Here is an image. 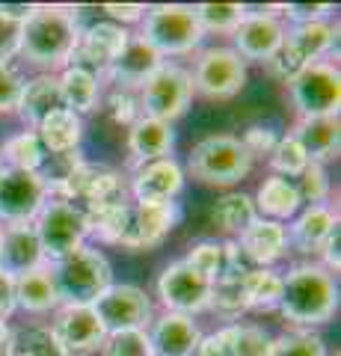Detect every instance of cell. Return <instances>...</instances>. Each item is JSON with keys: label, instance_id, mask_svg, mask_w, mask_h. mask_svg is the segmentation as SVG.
Returning <instances> with one entry per match:
<instances>
[{"label": "cell", "instance_id": "6da1fadb", "mask_svg": "<svg viewBox=\"0 0 341 356\" xmlns=\"http://www.w3.org/2000/svg\"><path fill=\"white\" fill-rule=\"evenodd\" d=\"M78 15L60 6H36L21 24V44L18 54L27 63L39 65L45 72H53L60 65L72 63L81 42Z\"/></svg>", "mask_w": 341, "mask_h": 356}, {"label": "cell", "instance_id": "7a4b0ae2", "mask_svg": "<svg viewBox=\"0 0 341 356\" xmlns=\"http://www.w3.org/2000/svg\"><path fill=\"white\" fill-rule=\"evenodd\" d=\"M338 309V288L333 273L321 264H300L282 276L279 312L300 327L326 324Z\"/></svg>", "mask_w": 341, "mask_h": 356}, {"label": "cell", "instance_id": "3957f363", "mask_svg": "<svg viewBox=\"0 0 341 356\" xmlns=\"http://www.w3.org/2000/svg\"><path fill=\"white\" fill-rule=\"evenodd\" d=\"M48 270L63 306H92L113 285V267L101 252L90 247H81L51 261Z\"/></svg>", "mask_w": 341, "mask_h": 356}, {"label": "cell", "instance_id": "277c9868", "mask_svg": "<svg viewBox=\"0 0 341 356\" xmlns=\"http://www.w3.org/2000/svg\"><path fill=\"white\" fill-rule=\"evenodd\" d=\"M202 27L196 21L193 6H155L142 15V33L140 39L149 42L160 57H181L190 54L193 48H199L202 42Z\"/></svg>", "mask_w": 341, "mask_h": 356}, {"label": "cell", "instance_id": "5b68a950", "mask_svg": "<svg viewBox=\"0 0 341 356\" xmlns=\"http://www.w3.org/2000/svg\"><path fill=\"white\" fill-rule=\"evenodd\" d=\"M335 42H338V27L326 24V21L294 24L291 30H285V39L279 44V51L267 60L270 72L276 74L279 81L291 83L306 65L317 63Z\"/></svg>", "mask_w": 341, "mask_h": 356}, {"label": "cell", "instance_id": "8992f818", "mask_svg": "<svg viewBox=\"0 0 341 356\" xmlns=\"http://www.w3.org/2000/svg\"><path fill=\"white\" fill-rule=\"evenodd\" d=\"M187 170L202 184L228 187L249 175L252 158L244 149V143L235 137H205L193 146L190 158H187Z\"/></svg>", "mask_w": 341, "mask_h": 356}, {"label": "cell", "instance_id": "52a82bcc", "mask_svg": "<svg viewBox=\"0 0 341 356\" xmlns=\"http://www.w3.org/2000/svg\"><path fill=\"white\" fill-rule=\"evenodd\" d=\"M33 229L39 235L45 261H57L63 255L83 247L86 235H90V220L74 202L48 199L36 214V220H33Z\"/></svg>", "mask_w": 341, "mask_h": 356}, {"label": "cell", "instance_id": "ba28073f", "mask_svg": "<svg viewBox=\"0 0 341 356\" xmlns=\"http://www.w3.org/2000/svg\"><path fill=\"white\" fill-rule=\"evenodd\" d=\"M193 98V81L190 72H184L181 65L163 63L160 69L140 86V113L146 119H158L172 125L178 116H184L187 104Z\"/></svg>", "mask_w": 341, "mask_h": 356}, {"label": "cell", "instance_id": "9c48e42d", "mask_svg": "<svg viewBox=\"0 0 341 356\" xmlns=\"http://www.w3.org/2000/svg\"><path fill=\"white\" fill-rule=\"evenodd\" d=\"M48 202V181L42 172L0 166V222H33Z\"/></svg>", "mask_w": 341, "mask_h": 356}, {"label": "cell", "instance_id": "30bf717a", "mask_svg": "<svg viewBox=\"0 0 341 356\" xmlns=\"http://www.w3.org/2000/svg\"><path fill=\"white\" fill-rule=\"evenodd\" d=\"M291 98L303 119L335 116L341 104V74L333 63H312L288 83Z\"/></svg>", "mask_w": 341, "mask_h": 356}, {"label": "cell", "instance_id": "8fae6325", "mask_svg": "<svg viewBox=\"0 0 341 356\" xmlns=\"http://www.w3.org/2000/svg\"><path fill=\"white\" fill-rule=\"evenodd\" d=\"M193 89L205 98H235L247 83L244 60L232 48H205L190 74Z\"/></svg>", "mask_w": 341, "mask_h": 356}, {"label": "cell", "instance_id": "7c38bea8", "mask_svg": "<svg viewBox=\"0 0 341 356\" xmlns=\"http://www.w3.org/2000/svg\"><path fill=\"white\" fill-rule=\"evenodd\" d=\"M92 309L107 332L146 330L151 324V300L137 285H110Z\"/></svg>", "mask_w": 341, "mask_h": 356}, {"label": "cell", "instance_id": "4fadbf2b", "mask_svg": "<svg viewBox=\"0 0 341 356\" xmlns=\"http://www.w3.org/2000/svg\"><path fill=\"white\" fill-rule=\"evenodd\" d=\"M51 332L60 341L65 356H90L101 350L107 339V330L98 321L92 306H60Z\"/></svg>", "mask_w": 341, "mask_h": 356}, {"label": "cell", "instance_id": "5bb4252c", "mask_svg": "<svg viewBox=\"0 0 341 356\" xmlns=\"http://www.w3.org/2000/svg\"><path fill=\"white\" fill-rule=\"evenodd\" d=\"M158 297L167 306V312L175 315H196V312L208 309V297H211V282L199 276L190 264L175 261L158 280Z\"/></svg>", "mask_w": 341, "mask_h": 356}, {"label": "cell", "instance_id": "9a60e30c", "mask_svg": "<svg viewBox=\"0 0 341 356\" xmlns=\"http://www.w3.org/2000/svg\"><path fill=\"white\" fill-rule=\"evenodd\" d=\"M131 39V33L122 24H113V21H98V24L86 27L81 33L78 51L72 57V65H81V69H90L92 74H104L110 65L116 63V57L125 51V44Z\"/></svg>", "mask_w": 341, "mask_h": 356}, {"label": "cell", "instance_id": "2e32d148", "mask_svg": "<svg viewBox=\"0 0 341 356\" xmlns=\"http://www.w3.org/2000/svg\"><path fill=\"white\" fill-rule=\"evenodd\" d=\"M232 36L238 57L267 63L285 39V24L273 13H247Z\"/></svg>", "mask_w": 341, "mask_h": 356}, {"label": "cell", "instance_id": "e0dca14e", "mask_svg": "<svg viewBox=\"0 0 341 356\" xmlns=\"http://www.w3.org/2000/svg\"><path fill=\"white\" fill-rule=\"evenodd\" d=\"M178 222V205L175 202H134L128 220V250H151L158 247Z\"/></svg>", "mask_w": 341, "mask_h": 356}, {"label": "cell", "instance_id": "ac0fdd59", "mask_svg": "<svg viewBox=\"0 0 341 356\" xmlns=\"http://www.w3.org/2000/svg\"><path fill=\"white\" fill-rule=\"evenodd\" d=\"M36 267H45V252H42L33 222L3 226V235H0V270L18 280V276L36 270Z\"/></svg>", "mask_w": 341, "mask_h": 356}, {"label": "cell", "instance_id": "d6986e66", "mask_svg": "<svg viewBox=\"0 0 341 356\" xmlns=\"http://www.w3.org/2000/svg\"><path fill=\"white\" fill-rule=\"evenodd\" d=\"M184 187V170L172 158L142 163L134 172L131 193L137 202H172Z\"/></svg>", "mask_w": 341, "mask_h": 356}, {"label": "cell", "instance_id": "ffe728a7", "mask_svg": "<svg viewBox=\"0 0 341 356\" xmlns=\"http://www.w3.org/2000/svg\"><path fill=\"white\" fill-rule=\"evenodd\" d=\"M163 65V57L151 48L149 42H142L140 36H131L125 51L116 57V63L110 65V69L104 72V77H110L119 89H134V86H142L149 81L151 74H155L158 69Z\"/></svg>", "mask_w": 341, "mask_h": 356}, {"label": "cell", "instance_id": "44dd1931", "mask_svg": "<svg viewBox=\"0 0 341 356\" xmlns=\"http://www.w3.org/2000/svg\"><path fill=\"white\" fill-rule=\"evenodd\" d=\"M149 341L155 356H193L202 341V332L193 324V318L163 312L158 321H151Z\"/></svg>", "mask_w": 341, "mask_h": 356}, {"label": "cell", "instance_id": "7402d4cb", "mask_svg": "<svg viewBox=\"0 0 341 356\" xmlns=\"http://www.w3.org/2000/svg\"><path fill=\"white\" fill-rule=\"evenodd\" d=\"M240 252L244 259L258 264V267H270L273 261H279L285 252H288V232H285L282 222L276 220H261L256 217L252 226L240 235Z\"/></svg>", "mask_w": 341, "mask_h": 356}, {"label": "cell", "instance_id": "603a6c76", "mask_svg": "<svg viewBox=\"0 0 341 356\" xmlns=\"http://www.w3.org/2000/svg\"><path fill=\"white\" fill-rule=\"evenodd\" d=\"M291 137L300 143L303 152L309 154V161L324 163L338 154V140H341V125L338 113L335 116H309L300 119L297 128L291 131Z\"/></svg>", "mask_w": 341, "mask_h": 356}, {"label": "cell", "instance_id": "cb8c5ba5", "mask_svg": "<svg viewBox=\"0 0 341 356\" xmlns=\"http://www.w3.org/2000/svg\"><path fill=\"white\" fill-rule=\"evenodd\" d=\"M172 143H175L172 125L158 119H146V116H140L128 134V149L140 166L151 161H163L172 152Z\"/></svg>", "mask_w": 341, "mask_h": 356}, {"label": "cell", "instance_id": "d4e9b609", "mask_svg": "<svg viewBox=\"0 0 341 356\" xmlns=\"http://www.w3.org/2000/svg\"><path fill=\"white\" fill-rule=\"evenodd\" d=\"M338 229V214L329 205H309L294 220L288 243H294L300 252H321L326 238Z\"/></svg>", "mask_w": 341, "mask_h": 356}, {"label": "cell", "instance_id": "484cf974", "mask_svg": "<svg viewBox=\"0 0 341 356\" xmlns=\"http://www.w3.org/2000/svg\"><path fill=\"white\" fill-rule=\"evenodd\" d=\"M63 92H60V81L53 74H39L33 77L30 83H24V92H21L18 102V113L24 116V122H30L33 128H39L51 113L63 110Z\"/></svg>", "mask_w": 341, "mask_h": 356}, {"label": "cell", "instance_id": "4316f807", "mask_svg": "<svg viewBox=\"0 0 341 356\" xmlns=\"http://www.w3.org/2000/svg\"><path fill=\"white\" fill-rule=\"evenodd\" d=\"M13 291H15V309L33 312V315L60 309V294H57V285H53L48 264L13 280Z\"/></svg>", "mask_w": 341, "mask_h": 356}, {"label": "cell", "instance_id": "83f0119b", "mask_svg": "<svg viewBox=\"0 0 341 356\" xmlns=\"http://www.w3.org/2000/svg\"><path fill=\"white\" fill-rule=\"evenodd\" d=\"M36 131H39L36 137L42 143V149H48L51 154H69L78 149V143L83 137V122L78 113L63 107L57 113H51Z\"/></svg>", "mask_w": 341, "mask_h": 356}, {"label": "cell", "instance_id": "f1b7e54d", "mask_svg": "<svg viewBox=\"0 0 341 356\" xmlns=\"http://www.w3.org/2000/svg\"><path fill=\"white\" fill-rule=\"evenodd\" d=\"M252 205H258V211L267 220L279 222V220H288V217L297 214V208H300V196H297L294 181H288V178H282V175H270L267 181L258 187V196H256V202Z\"/></svg>", "mask_w": 341, "mask_h": 356}, {"label": "cell", "instance_id": "f546056e", "mask_svg": "<svg viewBox=\"0 0 341 356\" xmlns=\"http://www.w3.org/2000/svg\"><path fill=\"white\" fill-rule=\"evenodd\" d=\"M60 81V92H63V104L72 113H90L98 102V74L81 65H65V72L57 77Z\"/></svg>", "mask_w": 341, "mask_h": 356}, {"label": "cell", "instance_id": "4dcf8cb0", "mask_svg": "<svg viewBox=\"0 0 341 356\" xmlns=\"http://www.w3.org/2000/svg\"><path fill=\"white\" fill-rule=\"evenodd\" d=\"M208 309L223 321H238L249 309L244 294V273H223L211 282V297H208Z\"/></svg>", "mask_w": 341, "mask_h": 356}, {"label": "cell", "instance_id": "1f68e13d", "mask_svg": "<svg viewBox=\"0 0 341 356\" xmlns=\"http://www.w3.org/2000/svg\"><path fill=\"white\" fill-rule=\"evenodd\" d=\"M211 217L226 235H244L258 214L247 193H226L223 199H217Z\"/></svg>", "mask_w": 341, "mask_h": 356}, {"label": "cell", "instance_id": "d6a6232c", "mask_svg": "<svg viewBox=\"0 0 341 356\" xmlns=\"http://www.w3.org/2000/svg\"><path fill=\"white\" fill-rule=\"evenodd\" d=\"M244 294L249 309H273L282 297V276L270 267H249L244 273Z\"/></svg>", "mask_w": 341, "mask_h": 356}, {"label": "cell", "instance_id": "836d02e7", "mask_svg": "<svg viewBox=\"0 0 341 356\" xmlns=\"http://www.w3.org/2000/svg\"><path fill=\"white\" fill-rule=\"evenodd\" d=\"M9 356H65L51 327H21L13 332Z\"/></svg>", "mask_w": 341, "mask_h": 356}, {"label": "cell", "instance_id": "e575fe53", "mask_svg": "<svg viewBox=\"0 0 341 356\" xmlns=\"http://www.w3.org/2000/svg\"><path fill=\"white\" fill-rule=\"evenodd\" d=\"M3 161L13 170H27V172H39L42 161H45V149H42L39 137L33 131L15 134L13 140H6L3 146Z\"/></svg>", "mask_w": 341, "mask_h": 356}, {"label": "cell", "instance_id": "d590c367", "mask_svg": "<svg viewBox=\"0 0 341 356\" xmlns=\"http://www.w3.org/2000/svg\"><path fill=\"white\" fill-rule=\"evenodd\" d=\"M196 21H199L202 33H235L238 24L244 21L247 15V6L240 3H202V6H193Z\"/></svg>", "mask_w": 341, "mask_h": 356}, {"label": "cell", "instance_id": "8d00e7d4", "mask_svg": "<svg viewBox=\"0 0 341 356\" xmlns=\"http://www.w3.org/2000/svg\"><path fill=\"white\" fill-rule=\"evenodd\" d=\"M270 356H326L324 339L312 330H294L285 336L273 339Z\"/></svg>", "mask_w": 341, "mask_h": 356}, {"label": "cell", "instance_id": "74e56055", "mask_svg": "<svg viewBox=\"0 0 341 356\" xmlns=\"http://www.w3.org/2000/svg\"><path fill=\"white\" fill-rule=\"evenodd\" d=\"M228 344H232V356H270V332H264L261 327H240L228 324Z\"/></svg>", "mask_w": 341, "mask_h": 356}, {"label": "cell", "instance_id": "f35d334b", "mask_svg": "<svg viewBox=\"0 0 341 356\" xmlns=\"http://www.w3.org/2000/svg\"><path fill=\"white\" fill-rule=\"evenodd\" d=\"M101 356H155L146 330H125V332H107L101 344Z\"/></svg>", "mask_w": 341, "mask_h": 356}, {"label": "cell", "instance_id": "ab89813d", "mask_svg": "<svg viewBox=\"0 0 341 356\" xmlns=\"http://www.w3.org/2000/svg\"><path fill=\"white\" fill-rule=\"evenodd\" d=\"M270 166H273V170H276V175H282V178L300 175L306 166H309V154H306L300 143H297L291 134H288V137H279L276 149H273V154H270Z\"/></svg>", "mask_w": 341, "mask_h": 356}, {"label": "cell", "instance_id": "60d3db41", "mask_svg": "<svg viewBox=\"0 0 341 356\" xmlns=\"http://www.w3.org/2000/svg\"><path fill=\"white\" fill-rule=\"evenodd\" d=\"M184 264H190L199 276H205L208 282H214L217 276L223 273V243H214V241L196 243L190 255L184 259Z\"/></svg>", "mask_w": 341, "mask_h": 356}, {"label": "cell", "instance_id": "b9f144b4", "mask_svg": "<svg viewBox=\"0 0 341 356\" xmlns=\"http://www.w3.org/2000/svg\"><path fill=\"white\" fill-rule=\"evenodd\" d=\"M300 178V184L297 187V196H300V202H309V205H324V199L329 196V178H326V170L324 163H315L309 161V166L297 175Z\"/></svg>", "mask_w": 341, "mask_h": 356}, {"label": "cell", "instance_id": "7bdbcfd3", "mask_svg": "<svg viewBox=\"0 0 341 356\" xmlns=\"http://www.w3.org/2000/svg\"><path fill=\"white\" fill-rule=\"evenodd\" d=\"M21 92H24V81L15 74V69L9 63H0V113L18 110Z\"/></svg>", "mask_w": 341, "mask_h": 356}, {"label": "cell", "instance_id": "ee69618b", "mask_svg": "<svg viewBox=\"0 0 341 356\" xmlns=\"http://www.w3.org/2000/svg\"><path fill=\"white\" fill-rule=\"evenodd\" d=\"M244 149L249 152V158L256 161V158H264V154H273V149H276V143H279V137L273 134L270 128H261V125H256V128H249L247 134H244Z\"/></svg>", "mask_w": 341, "mask_h": 356}, {"label": "cell", "instance_id": "f6af8a7d", "mask_svg": "<svg viewBox=\"0 0 341 356\" xmlns=\"http://www.w3.org/2000/svg\"><path fill=\"white\" fill-rule=\"evenodd\" d=\"M21 24H24V21H15L13 15H6L3 9H0V63H6L9 57H15L18 54Z\"/></svg>", "mask_w": 341, "mask_h": 356}, {"label": "cell", "instance_id": "bcb514c9", "mask_svg": "<svg viewBox=\"0 0 341 356\" xmlns=\"http://www.w3.org/2000/svg\"><path fill=\"white\" fill-rule=\"evenodd\" d=\"M110 113L119 125H134V122L142 116L140 113V104L134 102V95L128 92V89H116L113 95H110Z\"/></svg>", "mask_w": 341, "mask_h": 356}, {"label": "cell", "instance_id": "7dc6e473", "mask_svg": "<svg viewBox=\"0 0 341 356\" xmlns=\"http://www.w3.org/2000/svg\"><path fill=\"white\" fill-rule=\"evenodd\" d=\"M282 13L294 18L297 24H309V21H324L329 13H333V6L324 3V6H312V3H288L282 6Z\"/></svg>", "mask_w": 341, "mask_h": 356}, {"label": "cell", "instance_id": "c3c4849f", "mask_svg": "<svg viewBox=\"0 0 341 356\" xmlns=\"http://www.w3.org/2000/svg\"><path fill=\"white\" fill-rule=\"evenodd\" d=\"M15 312V291H13V276L0 270V321H6Z\"/></svg>", "mask_w": 341, "mask_h": 356}, {"label": "cell", "instance_id": "681fc988", "mask_svg": "<svg viewBox=\"0 0 341 356\" xmlns=\"http://www.w3.org/2000/svg\"><path fill=\"white\" fill-rule=\"evenodd\" d=\"M104 13L113 18V24H119V21L131 24V21H140L142 15H146V6H119V3H107Z\"/></svg>", "mask_w": 341, "mask_h": 356}, {"label": "cell", "instance_id": "f907efd6", "mask_svg": "<svg viewBox=\"0 0 341 356\" xmlns=\"http://www.w3.org/2000/svg\"><path fill=\"white\" fill-rule=\"evenodd\" d=\"M9 348H13V330L6 327V321H0V356H9Z\"/></svg>", "mask_w": 341, "mask_h": 356}, {"label": "cell", "instance_id": "816d5d0a", "mask_svg": "<svg viewBox=\"0 0 341 356\" xmlns=\"http://www.w3.org/2000/svg\"><path fill=\"white\" fill-rule=\"evenodd\" d=\"M0 235H3V226H0Z\"/></svg>", "mask_w": 341, "mask_h": 356}]
</instances>
